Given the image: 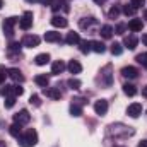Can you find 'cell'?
Here are the masks:
<instances>
[{
  "instance_id": "1",
  "label": "cell",
  "mask_w": 147,
  "mask_h": 147,
  "mask_svg": "<svg viewBox=\"0 0 147 147\" xmlns=\"http://www.w3.org/2000/svg\"><path fill=\"white\" fill-rule=\"evenodd\" d=\"M38 144V132L34 128H28L26 134L19 137V146L21 147H33Z\"/></svg>"
},
{
  "instance_id": "2",
  "label": "cell",
  "mask_w": 147,
  "mask_h": 147,
  "mask_svg": "<svg viewBox=\"0 0 147 147\" xmlns=\"http://www.w3.org/2000/svg\"><path fill=\"white\" fill-rule=\"evenodd\" d=\"M19 26H21L22 31H28V29L33 26V12H31V10L24 12V16L19 19Z\"/></svg>"
},
{
  "instance_id": "3",
  "label": "cell",
  "mask_w": 147,
  "mask_h": 147,
  "mask_svg": "<svg viewBox=\"0 0 147 147\" xmlns=\"http://www.w3.org/2000/svg\"><path fill=\"white\" fill-rule=\"evenodd\" d=\"M17 22H19V17H9V19L3 21V31H5V34L9 38L14 34V26Z\"/></svg>"
},
{
  "instance_id": "4",
  "label": "cell",
  "mask_w": 147,
  "mask_h": 147,
  "mask_svg": "<svg viewBox=\"0 0 147 147\" xmlns=\"http://www.w3.org/2000/svg\"><path fill=\"white\" fill-rule=\"evenodd\" d=\"M39 36H36V34H26V36L22 38V46H28V48H36L38 45H39Z\"/></svg>"
},
{
  "instance_id": "5",
  "label": "cell",
  "mask_w": 147,
  "mask_h": 147,
  "mask_svg": "<svg viewBox=\"0 0 147 147\" xmlns=\"http://www.w3.org/2000/svg\"><path fill=\"white\" fill-rule=\"evenodd\" d=\"M29 120H31V115L28 110H21L19 113L14 115V121L19 125H26V123H29Z\"/></svg>"
},
{
  "instance_id": "6",
  "label": "cell",
  "mask_w": 147,
  "mask_h": 147,
  "mask_svg": "<svg viewBox=\"0 0 147 147\" xmlns=\"http://www.w3.org/2000/svg\"><path fill=\"white\" fill-rule=\"evenodd\" d=\"M127 115L132 116V118H139L142 115V105L140 103H132L128 108H127Z\"/></svg>"
},
{
  "instance_id": "7",
  "label": "cell",
  "mask_w": 147,
  "mask_h": 147,
  "mask_svg": "<svg viewBox=\"0 0 147 147\" xmlns=\"http://www.w3.org/2000/svg\"><path fill=\"white\" fill-rule=\"evenodd\" d=\"M94 111H96V115H106L108 113V101L106 99H99V101H96L94 103Z\"/></svg>"
},
{
  "instance_id": "8",
  "label": "cell",
  "mask_w": 147,
  "mask_h": 147,
  "mask_svg": "<svg viewBox=\"0 0 147 147\" xmlns=\"http://www.w3.org/2000/svg\"><path fill=\"white\" fill-rule=\"evenodd\" d=\"M48 98H51V99H55V101H58L60 98H62V92H60V86L58 87H45V91H43Z\"/></svg>"
},
{
  "instance_id": "9",
  "label": "cell",
  "mask_w": 147,
  "mask_h": 147,
  "mask_svg": "<svg viewBox=\"0 0 147 147\" xmlns=\"http://www.w3.org/2000/svg\"><path fill=\"white\" fill-rule=\"evenodd\" d=\"M7 75H9L14 82H17V84H19V82H24V75H22V72H21L19 69H9V70H7Z\"/></svg>"
},
{
  "instance_id": "10",
  "label": "cell",
  "mask_w": 147,
  "mask_h": 147,
  "mask_svg": "<svg viewBox=\"0 0 147 147\" xmlns=\"http://www.w3.org/2000/svg\"><path fill=\"white\" fill-rule=\"evenodd\" d=\"M132 33H139V31H142V28H144V22H142V19H132L130 22H128V26H127Z\"/></svg>"
},
{
  "instance_id": "11",
  "label": "cell",
  "mask_w": 147,
  "mask_h": 147,
  "mask_svg": "<svg viewBox=\"0 0 147 147\" xmlns=\"http://www.w3.org/2000/svg\"><path fill=\"white\" fill-rule=\"evenodd\" d=\"M51 26H55V28H67L69 21L65 17H62V16H53L51 17Z\"/></svg>"
},
{
  "instance_id": "12",
  "label": "cell",
  "mask_w": 147,
  "mask_h": 147,
  "mask_svg": "<svg viewBox=\"0 0 147 147\" xmlns=\"http://www.w3.org/2000/svg\"><path fill=\"white\" fill-rule=\"evenodd\" d=\"M121 75L127 77V79H135V77L139 75V70H137L135 67H130V65H128V67H123V69H121Z\"/></svg>"
},
{
  "instance_id": "13",
  "label": "cell",
  "mask_w": 147,
  "mask_h": 147,
  "mask_svg": "<svg viewBox=\"0 0 147 147\" xmlns=\"http://www.w3.org/2000/svg\"><path fill=\"white\" fill-rule=\"evenodd\" d=\"M9 134L12 135V137H16V139H19L21 135H22V125H19V123H12L10 127H9Z\"/></svg>"
},
{
  "instance_id": "14",
  "label": "cell",
  "mask_w": 147,
  "mask_h": 147,
  "mask_svg": "<svg viewBox=\"0 0 147 147\" xmlns=\"http://www.w3.org/2000/svg\"><path fill=\"white\" fill-rule=\"evenodd\" d=\"M45 41H48V43H57V41H62V36H60V33H57V31H46V33H45Z\"/></svg>"
},
{
  "instance_id": "15",
  "label": "cell",
  "mask_w": 147,
  "mask_h": 147,
  "mask_svg": "<svg viewBox=\"0 0 147 147\" xmlns=\"http://www.w3.org/2000/svg\"><path fill=\"white\" fill-rule=\"evenodd\" d=\"M137 43H139V39L134 36V34H130V36H127L123 39V45H125V48H128V50H135V48H137Z\"/></svg>"
},
{
  "instance_id": "16",
  "label": "cell",
  "mask_w": 147,
  "mask_h": 147,
  "mask_svg": "<svg viewBox=\"0 0 147 147\" xmlns=\"http://www.w3.org/2000/svg\"><path fill=\"white\" fill-rule=\"evenodd\" d=\"M80 28L82 29H89L91 26H96L98 24V19H94V17H84V19H80Z\"/></svg>"
},
{
  "instance_id": "17",
  "label": "cell",
  "mask_w": 147,
  "mask_h": 147,
  "mask_svg": "<svg viewBox=\"0 0 147 147\" xmlns=\"http://www.w3.org/2000/svg\"><path fill=\"white\" fill-rule=\"evenodd\" d=\"M65 63L62 62V60H57V62H53V65H51V74L53 75H58V74H62L63 70H65Z\"/></svg>"
},
{
  "instance_id": "18",
  "label": "cell",
  "mask_w": 147,
  "mask_h": 147,
  "mask_svg": "<svg viewBox=\"0 0 147 147\" xmlns=\"http://www.w3.org/2000/svg\"><path fill=\"white\" fill-rule=\"evenodd\" d=\"M34 82H36L39 87H48V84H50V77H48L46 74H41V75H36V77H34Z\"/></svg>"
},
{
  "instance_id": "19",
  "label": "cell",
  "mask_w": 147,
  "mask_h": 147,
  "mask_svg": "<svg viewBox=\"0 0 147 147\" xmlns=\"http://www.w3.org/2000/svg\"><path fill=\"white\" fill-rule=\"evenodd\" d=\"M0 94L3 98H16V89H14V86H5L0 89Z\"/></svg>"
},
{
  "instance_id": "20",
  "label": "cell",
  "mask_w": 147,
  "mask_h": 147,
  "mask_svg": "<svg viewBox=\"0 0 147 147\" xmlns=\"http://www.w3.org/2000/svg\"><path fill=\"white\" fill-rule=\"evenodd\" d=\"M67 69L70 70V74H80L82 72V65H80L77 60H70L69 65H67Z\"/></svg>"
},
{
  "instance_id": "21",
  "label": "cell",
  "mask_w": 147,
  "mask_h": 147,
  "mask_svg": "<svg viewBox=\"0 0 147 147\" xmlns=\"http://www.w3.org/2000/svg\"><path fill=\"white\" fill-rule=\"evenodd\" d=\"M65 43L67 45H79L80 43V36H79V33H69L67 38H65Z\"/></svg>"
},
{
  "instance_id": "22",
  "label": "cell",
  "mask_w": 147,
  "mask_h": 147,
  "mask_svg": "<svg viewBox=\"0 0 147 147\" xmlns=\"http://www.w3.org/2000/svg\"><path fill=\"white\" fill-rule=\"evenodd\" d=\"M91 50L96 51V53H105L106 51V46L101 41H91Z\"/></svg>"
},
{
  "instance_id": "23",
  "label": "cell",
  "mask_w": 147,
  "mask_h": 147,
  "mask_svg": "<svg viewBox=\"0 0 147 147\" xmlns=\"http://www.w3.org/2000/svg\"><path fill=\"white\" fill-rule=\"evenodd\" d=\"M123 92H125L127 96H130V98H132V96H135V94H137V87H135L134 84H130V82H125V84H123Z\"/></svg>"
},
{
  "instance_id": "24",
  "label": "cell",
  "mask_w": 147,
  "mask_h": 147,
  "mask_svg": "<svg viewBox=\"0 0 147 147\" xmlns=\"http://www.w3.org/2000/svg\"><path fill=\"white\" fill-rule=\"evenodd\" d=\"M48 62H50V55L48 53H39V55H36V58H34V63L39 65V67L41 65H46Z\"/></svg>"
},
{
  "instance_id": "25",
  "label": "cell",
  "mask_w": 147,
  "mask_h": 147,
  "mask_svg": "<svg viewBox=\"0 0 147 147\" xmlns=\"http://www.w3.org/2000/svg\"><path fill=\"white\" fill-rule=\"evenodd\" d=\"M113 33H115V29H113L111 26H108V24H106V26H103V28L99 29V34L105 38V39H110V38L113 36Z\"/></svg>"
},
{
  "instance_id": "26",
  "label": "cell",
  "mask_w": 147,
  "mask_h": 147,
  "mask_svg": "<svg viewBox=\"0 0 147 147\" xmlns=\"http://www.w3.org/2000/svg\"><path fill=\"white\" fill-rule=\"evenodd\" d=\"M79 50H80V53L87 55V53L91 51V41H87V39H80V43H79Z\"/></svg>"
},
{
  "instance_id": "27",
  "label": "cell",
  "mask_w": 147,
  "mask_h": 147,
  "mask_svg": "<svg viewBox=\"0 0 147 147\" xmlns=\"http://www.w3.org/2000/svg\"><path fill=\"white\" fill-rule=\"evenodd\" d=\"M70 115L72 116H80L82 115V106L79 103H72L70 105Z\"/></svg>"
},
{
  "instance_id": "28",
  "label": "cell",
  "mask_w": 147,
  "mask_h": 147,
  "mask_svg": "<svg viewBox=\"0 0 147 147\" xmlns=\"http://www.w3.org/2000/svg\"><path fill=\"white\" fill-rule=\"evenodd\" d=\"M67 86H69L72 91H79L82 84H80V80H79V79H69V80H67Z\"/></svg>"
},
{
  "instance_id": "29",
  "label": "cell",
  "mask_w": 147,
  "mask_h": 147,
  "mask_svg": "<svg viewBox=\"0 0 147 147\" xmlns=\"http://www.w3.org/2000/svg\"><path fill=\"white\" fill-rule=\"evenodd\" d=\"M110 50H111V53H113V55H116V57L123 53V46H121L120 43H113V45H111V48H110Z\"/></svg>"
},
{
  "instance_id": "30",
  "label": "cell",
  "mask_w": 147,
  "mask_h": 147,
  "mask_svg": "<svg viewBox=\"0 0 147 147\" xmlns=\"http://www.w3.org/2000/svg\"><path fill=\"white\" fill-rule=\"evenodd\" d=\"M135 60H137L142 67H146V69H147V51H146V53H139V55L135 57Z\"/></svg>"
},
{
  "instance_id": "31",
  "label": "cell",
  "mask_w": 147,
  "mask_h": 147,
  "mask_svg": "<svg viewBox=\"0 0 147 147\" xmlns=\"http://www.w3.org/2000/svg\"><path fill=\"white\" fill-rule=\"evenodd\" d=\"M118 16H120V7H118V5H113L110 9V12H108V17H110V19H116Z\"/></svg>"
},
{
  "instance_id": "32",
  "label": "cell",
  "mask_w": 147,
  "mask_h": 147,
  "mask_svg": "<svg viewBox=\"0 0 147 147\" xmlns=\"http://www.w3.org/2000/svg\"><path fill=\"white\" fill-rule=\"evenodd\" d=\"M135 7H132V5H123V14L125 16H135Z\"/></svg>"
},
{
  "instance_id": "33",
  "label": "cell",
  "mask_w": 147,
  "mask_h": 147,
  "mask_svg": "<svg viewBox=\"0 0 147 147\" xmlns=\"http://www.w3.org/2000/svg\"><path fill=\"white\" fill-rule=\"evenodd\" d=\"M125 31H127V24H123V22L116 24V28H115V34H123Z\"/></svg>"
},
{
  "instance_id": "34",
  "label": "cell",
  "mask_w": 147,
  "mask_h": 147,
  "mask_svg": "<svg viewBox=\"0 0 147 147\" xmlns=\"http://www.w3.org/2000/svg\"><path fill=\"white\" fill-rule=\"evenodd\" d=\"M29 103H31V105H33V106H41V99H39V96H38V94H33V96H31V98H29Z\"/></svg>"
},
{
  "instance_id": "35",
  "label": "cell",
  "mask_w": 147,
  "mask_h": 147,
  "mask_svg": "<svg viewBox=\"0 0 147 147\" xmlns=\"http://www.w3.org/2000/svg\"><path fill=\"white\" fill-rule=\"evenodd\" d=\"M144 3H146V0H130V5L135 7V9H140Z\"/></svg>"
},
{
  "instance_id": "36",
  "label": "cell",
  "mask_w": 147,
  "mask_h": 147,
  "mask_svg": "<svg viewBox=\"0 0 147 147\" xmlns=\"http://www.w3.org/2000/svg\"><path fill=\"white\" fill-rule=\"evenodd\" d=\"M3 105H5V108H12V106L16 105V98H7Z\"/></svg>"
},
{
  "instance_id": "37",
  "label": "cell",
  "mask_w": 147,
  "mask_h": 147,
  "mask_svg": "<svg viewBox=\"0 0 147 147\" xmlns=\"http://www.w3.org/2000/svg\"><path fill=\"white\" fill-rule=\"evenodd\" d=\"M5 77H7V70H5L3 67H0V86L3 84V80H5Z\"/></svg>"
},
{
  "instance_id": "38",
  "label": "cell",
  "mask_w": 147,
  "mask_h": 147,
  "mask_svg": "<svg viewBox=\"0 0 147 147\" xmlns=\"http://www.w3.org/2000/svg\"><path fill=\"white\" fill-rule=\"evenodd\" d=\"M14 89H16V96H21V94H22V92H24V89H22V87H21V86H17V84H16V86H14Z\"/></svg>"
},
{
  "instance_id": "39",
  "label": "cell",
  "mask_w": 147,
  "mask_h": 147,
  "mask_svg": "<svg viewBox=\"0 0 147 147\" xmlns=\"http://www.w3.org/2000/svg\"><path fill=\"white\" fill-rule=\"evenodd\" d=\"M39 3H43V5H51L53 3V0H38Z\"/></svg>"
},
{
  "instance_id": "40",
  "label": "cell",
  "mask_w": 147,
  "mask_h": 147,
  "mask_svg": "<svg viewBox=\"0 0 147 147\" xmlns=\"http://www.w3.org/2000/svg\"><path fill=\"white\" fill-rule=\"evenodd\" d=\"M137 147H147V140H140V142L137 144Z\"/></svg>"
},
{
  "instance_id": "41",
  "label": "cell",
  "mask_w": 147,
  "mask_h": 147,
  "mask_svg": "<svg viewBox=\"0 0 147 147\" xmlns=\"http://www.w3.org/2000/svg\"><path fill=\"white\" fill-rule=\"evenodd\" d=\"M142 96H144V98H147V86H144V87H142Z\"/></svg>"
},
{
  "instance_id": "42",
  "label": "cell",
  "mask_w": 147,
  "mask_h": 147,
  "mask_svg": "<svg viewBox=\"0 0 147 147\" xmlns=\"http://www.w3.org/2000/svg\"><path fill=\"white\" fill-rule=\"evenodd\" d=\"M142 43L147 46V34H144V36H142Z\"/></svg>"
},
{
  "instance_id": "43",
  "label": "cell",
  "mask_w": 147,
  "mask_h": 147,
  "mask_svg": "<svg viewBox=\"0 0 147 147\" xmlns=\"http://www.w3.org/2000/svg\"><path fill=\"white\" fill-rule=\"evenodd\" d=\"M94 2H96V3H99V5H101V3H105V2H106V0H94Z\"/></svg>"
},
{
  "instance_id": "44",
  "label": "cell",
  "mask_w": 147,
  "mask_h": 147,
  "mask_svg": "<svg viewBox=\"0 0 147 147\" xmlns=\"http://www.w3.org/2000/svg\"><path fill=\"white\" fill-rule=\"evenodd\" d=\"M0 147H7V146H5V142H2V140H0Z\"/></svg>"
},
{
  "instance_id": "45",
  "label": "cell",
  "mask_w": 147,
  "mask_h": 147,
  "mask_svg": "<svg viewBox=\"0 0 147 147\" xmlns=\"http://www.w3.org/2000/svg\"><path fill=\"white\" fill-rule=\"evenodd\" d=\"M2 5H3V0H0V9H2Z\"/></svg>"
},
{
  "instance_id": "46",
  "label": "cell",
  "mask_w": 147,
  "mask_h": 147,
  "mask_svg": "<svg viewBox=\"0 0 147 147\" xmlns=\"http://www.w3.org/2000/svg\"><path fill=\"white\" fill-rule=\"evenodd\" d=\"M144 16H146V19H147V10H146V12H144Z\"/></svg>"
},
{
  "instance_id": "47",
  "label": "cell",
  "mask_w": 147,
  "mask_h": 147,
  "mask_svg": "<svg viewBox=\"0 0 147 147\" xmlns=\"http://www.w3.org/2000/svg\"><path fill=\"white\" fill-rule=\"evenodd\" d=\"M28 2H33V0H28Z\"/></svg>"
}]
</instances>
